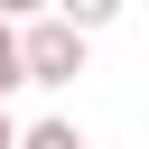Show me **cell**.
I'll list each match as a JSON object with an SVG mask.
<instances>
[{"instance_id":"obj_6","label":"cell","mask_w":149,"mask_h":149,"mask_svg":"<svg viewBox=\"0 0 149 149\" xmlns=\"http://www.w3.org/2000/svg\"><path fill=\"white\" fill-rule=\"evenodd\" d=\"M0 149H19V121H9V112H0Z\"/></svg>"},{"instance_id":"obj_2","label":"cell","mask_w":149,"mask_h":149,"mask_svg":"<svg viewBox=\"0 0 149 149\" xmlns=\"http://www.w3.org/2000/svg\"><path fill=\"white\" fill-rule=\"evenodd\" d=\"M19 84H28V19H9V9H0V102H9Z\"/></svg>"},{"instance_id":"obj_3","label":"cell","mask_w":149,"mask_h":149,"mask_svg":"<svg viewBox=\"0 0 149 149\" xmlns=\"http://www.w3.org/2000/svg\"><path fill=\"white\" fill-rule=\"evenodd\" d=\"M19 149H84V130L74 121H37V130H19Z\"/></svg>"},{"instance_id":"obj_5","label":"cell","mask_w":149,"mask_h":149,"mask_svg":"<svg viewBox=\"0 0 149 149\" xmlns=\"http://www.w3.org/2000/svg\"><path fill=\"white\" fill-rule=\"evenodd\" d=\"M0 9H9V19H37V9H56V0H0Z\"/></svg>"},{"instance_id":"obj_4","label":"cell","mask_w":149,"mask_h":149,"mask_svg":"<svg viewBox=\"0 0 149 149\" xmlns=\"http://www.w3.org/2000/svg\"><path fill=\"white\" fill-rule=\"evenodd\" d=\"M56 9H65V19H84V28H112V19H121V0H56Z\"/></svg>"},{"instance_id":"obj_1","label":"cell","mask_w":149,"mask_h":149,"mask_svg":"<svg viewBox=\"0 0 149 149\" xmlns=\"http://www.w3.org/2000/svg\"><path fill=\"white\" fill-rule=\"evenodd\" d=\"M84 37H93L84 19L37 9V19H28V84H47V93H56V84H74V74H84Z\"/></svg>"}]
</instances>
